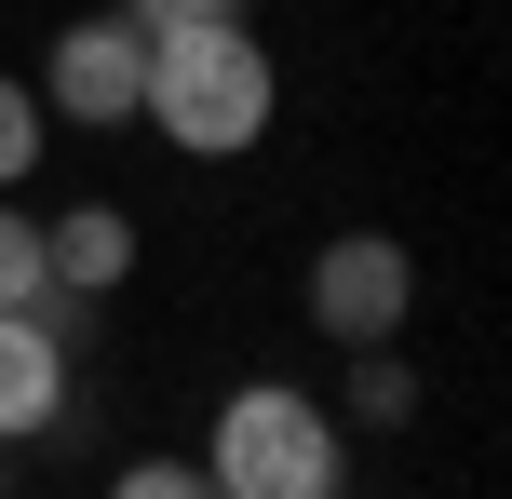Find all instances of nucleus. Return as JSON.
<instances>
[{
    "label": "nucleus",
    "mask_w": 512,
    "mask_h": 499,
    "mask_svg": "<svg viewBox=\"0 0 512 499\" xmlns=\"http://www.w3.org/2000/svg\"><path fill=\"white\" fill-rule=\"evenodd\" d=\"M68 392H81V365H68L27 311H0V446H14V432H54Z\"/></svg>",
    "instance_id": "obj_5"
},
{
    "label": "nucleus",
    "mask_w": 512,
    "mask_h": 499,
    "mask_svg": "<svg viewBox=\"0 0 512 499\" xmlns=\"http://www.w3.org/2000/svg\"><path fill=\"white\" fill-rule=\"evenodd\" d=\"M216 499H337L351 486V446H337V419L310 392H283V378H243L230 405H216V459H203Z\"/></svg>",
    "instance_id": "obj_2"
},
{
    "label": "nucleus",
    "mask_w": 512,
    "mask_h": 499,
    "mask_svg": "<svg viewBox=\"0 0 512 499\" xmlns=\"http://www.w3.org/2000/svg\"><path fill=\"white\" fill-rule=\"evenodd\" d=\"M108 499H216V486H203V459H135Z\"/></svg>",
    "instance_id": "obj_10"
},
{
    "label": "nucleus",
    "mask_w": 512,
    "mask_h": 499,
    "mask_svg": "<svg viewBox=\"0 0 512 499\" xmlns=\"http://www.w3.org/2000/svg\"><path fill=\"white\" fill-rule=\"evenodd\" d=\"M270 41L230 14V27H162L149 41V95H135V122H162L176 149H203V162H230L270 135Z\"/></svg>",
    "instance_id": "obj_1"
},
{
    "label": "nucleus",
    "mask_w": 512,
    "mask_h": 499,
    "mask_svg": "<svg viewBox=\"0 0 512 499\" xmlns=\"http://www.w3.org/2000/svg\"><path fill=\"white\" fill-rule=\"evenodd\" d=\"M41 95H27V81H0V189H27V162H41Z\"/></svg>",
    "instance_id": "obj_9"
},
{
    "label": "nucleus",
    "mask_w": 512,
    "mask_h": 499,
    "mask_svg": "<svg viewBox=\"0 0 512 499\" xmlns=\"http://www.w3.org/2000/svg\"><path fill=\"white\" fill-rule=\"evenodd\" d=\"M405 405H418L405 351H351V419H405Z\"/></svg>",
    "instance_id": "obj_8"
},
{
    "label": "nucleus",
    "mask_w": 512,
    "mask_h": 499,
    "mask_svg": "<svg viewBox=\"0 0 512 499\" xmlns=\"http://www.w3.org/2000/svg\"><path fill=\"white\" fill-rule=\"evenodd\" d=\"M54 270H41V216H14V189H0V311H27Z\"/></svg>",
    "instance_id": "obj_7"
},
{
    "label": "nucleus",
    "mask_w": 512,
    "mask_h": 499,
    "mask_svg": "<svg viewBox=\"0 0 512 499\" xmlns=\"http://www.w3.org/2000/svg\"><path fill=\"white\" fill-rule=\"evenodd\" d=\"M135 95H149V27L135 14H81L68 41H54V68H41V122H135Z\"/></svg>",
    "instance_id": "obj_4"
},
{
    "label": "nucleus",
    "mask_w": 512,
    "mask_h": 499,
    "mask_svg": "<svg viewBox=\"0 0 512 499\" xmlns=\"http://www.w3.org/2000/svg\"><path fill=\"white\" fill-rule=\"evenodd\" d=\"M122 14H135V27H149V41H162V27H230L243 0H122Z\"/></svg>",
    "instance_id": "obj_11"
},
{
    "label": "nucleus",
    "mask_w": 512,
    "mask_h": 499,
    "mask_svg": "<svg viewBox=\"0 0 512 499\" xmlns=\"http://www.w3.org/2000/svg\"><path fill=\"white\" fill-rule=\"evenodd\" d=\"M41 270H54L68 297H108V284L135 270V216H122V203H68V216H41Z\"/></svg>",
    "instance_id": "obj_6"
},
{
    "label": "nucleus",
    "mask_w": 512,
    "mask_h": 499,
    "mask_svg": "<svg viewBox=\"0 0 512 499\" xmlns=\"http://www.w3.org/2000/svg\"><path fill=\"white\" fill-rule=\"evenodd\" d=\"M405 311H418V257H405L391 230H351V243L310 257V324H324L337 351H391Z\"/></svg>",
    "instance_id": "obj_3"
},
{
    "label": "nucleus",
    "mask_w": 512,
    "mask_h": 499,
    "mask_svg": "<svg viewBox=\"0 0 512 499\" xmlns=\"http://www.w3.org/2000/svg\"><path fill=\"white\" fill-rule=\"evenodd\" d=\"M0 499H14V486H0Z\"/></svg>",
    "instance_id": "obj_12"
}]
</instances>
